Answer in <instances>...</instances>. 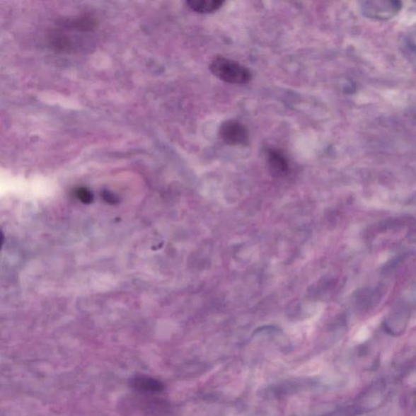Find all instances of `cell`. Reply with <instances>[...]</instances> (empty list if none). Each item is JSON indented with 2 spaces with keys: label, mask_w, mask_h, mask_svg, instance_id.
Listing matches in <instances>:
<instances>
[{
  "label": "cell",
  "mask_w": 416,
  "mask_h": 416,
  "mask_svg": "<svg viewBox=\"0 0 416 416\" xmlns=\"http://www.w3.org/2000/svg\"><path fill=\"white\" fill-rule=\"evenodd\" d=\"M210 70L217 79L227 83L243 85L248 83L251 79V74L248 69L234 60L223 57L213 59Z\"/></svg>",
  "instance_id": "cell-1"
},
{
  "label": "cell",
  "mask_w": 416,
  "mask_h": 416,
  "mask_svg": "<svg viewBox=\"0 0 416 416\" xmlns=\"http://www.w3.org/2000/svg\"><path fill=\"white\" fill-rule=\"evenodd\" d=\"M130 386L135 391H138L141 394H147V395H152V394L160 393L164 390V385L162 381L146 375H137L130 380Z\"/></svg>",
  "instance_id": "cell-4"
},
{
  "label": "cell",
  "mask_w": 416,
  "mask_h": 416,
  "mask_svg": "<svg viewBox=\"0 0 416 416\" xmlns=\"http://www.w3.org/2000/svg\"><path fill=\"white\" fill-rule=\"evenodd\" d=\"M267 153V162L273 171L281 173H286L288 171V161L281 151L270 149Z\"/></svg>",
  "instance_id": "cell-5"
},
{
  "label": "cell",
  "mask_w": 416,
  "mask_h": 416,
  "mask_svg": "<svg viewBox=\"0 0 416 416\" xmlns=\"http://www.w3.org/2000/svg\"><path fill=\"white\" fill-rule=\"evenodd\" d=\"M402 8L399 1H366L362 4V12L366 18L388 20L397 15Z\"/></svg>",
  "instance_id": "cell-2"
},
{
  "label": "cell",
  "mask_w": 416,
  "mask_h": 416,
  "mask_svg": "<svg viewBox=\"0 0 416 416\" xmlns=\"http://www.w3.org/2000/svg\"><path fill=\"white\" fill-rule=\"evenodd\" d=\"M222 140L229 146H245L249 144L248 128L238 120H229L220 128Z\"/></svg>",
  "instance_id": "cell-3"
},
{
  "label": "cell",
  "mask_w": 416,
  "mask_h": 416,
  "mask_svg": "<svg viewBox=\"0 0 416 416\" xmlns=\"http://www.w3.org/2000/svg\"><path fill=\"white\" fill-rule=\"evenodd\" d=\"M224 4L221 0H192L187 2L189 7L195 12L209 13L220 8Z\"/></svg>",
  "instance_id": "cell-6"
}]
</instances>
